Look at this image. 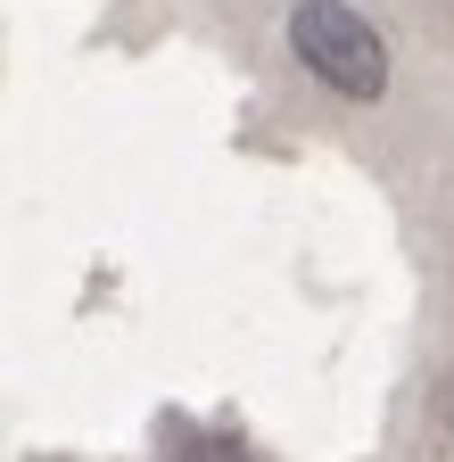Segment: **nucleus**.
<instances>
[{
	"mask_svg": "<svg viewBox=\"0 0 454 462\" xmlns=\"http://www.w3.org/2000/svg\"><path fill=\"white\" fill-rule=\"evenodd\" d=\"M290 50L314 83H330L338 99H380L388 91V42L372 33L364 9L347 0H298L290 9Z\"/></svg>",
	"mask_w": 454,
	"mask_h": 462,
	"instance_id": "obj_1",
	"label": "nucleus"
},
{
	"mask_svg": "<svg viewBox=\"0 0 454 462\" xmlns=\"http://www.w3.org/2000/svg\"><path fill=\"white\" fill-rule=\"evenodd\" d=\"M165 462H248V454H240L232 438H182V446L165 454Z\"/></svg>",
	"mask_w": 454,
	"mask_h": 462,
	"instance_id": "obj_2",
	"label": "nucleus"
},
{
	"mask_svg": "<svg viewBox=\"0 0 454 462\" xmlns=\"http://www.w3.org/2000/svg\"><path fill=\"white\" fill-rule=\"evenodd\" d=\"M438 421H446V430H454V380H446V388H438Z\"/></svg>",
	"mask_w": 454,
	"mask_h": 462,
	"instance_id": "obj_3",
	"label": "nucleus"
}]
</instances>
